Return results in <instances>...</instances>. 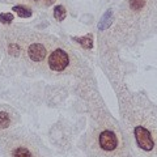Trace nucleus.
<instances>
[{"label":"nucleus","mask_w":157,"mask_h":157,"mask_svg":"<svg viewBox=\"0 0 157 157\" xmlns=\"http://www.w3.org/2000/svg\"><path fill=\"white\" fill-rule=\"evenodd\" d=\"M96 147L100 149L101 153L106 156H115L121 153L123 148L122 135L115 127H101L94 135Z\"/></svg>","instance_id":"obj_2"},{"label":"nucleus","mask_w":157,"mask_h":157,"mask_svg":"<svg viewBox=\"0 0 157 157\" xmlns=\"http://www.w3.org/2000/svg\"><path fill=\"white\" fill-rule=\"evenodd\" d=\"M109 17H111V12L107 11V12L104 14V17H102V20L100 21V24H98V29H100V30H105L106 28L110 26V22L107 21V20H109Z\"/></svg>","instance_id":"obj_9"},{"label":"nucleus","mask_w":157,"mask_h":157,"mask_svg":"<svg viewBox=\"0 0 157 157\" xmlns=\"http://www.w3.org/2000/svg\"><path fill=\"white\" fill-rule=\"evenodd\" d=\"M145 6V0H130V8L134 12L141 11V8Z\"/></svg>","instance_id":"obj_8"},{"label":"nucleus","mask_w":157,"mask_h":157,"mask_svg":"<svg viewBox=\"0 0 157 157\" xmlns=\"http://www.w3.org/2000/svg\"><path fill=\"white\" fill-rule=\"evenodd\" d=\"M124 119L136 145L147 155L157 153V113L143 96H131L124 105Z\"/></svg>","instance_id":"obj_1"},{"label":"nucleus","mask_w":157,"mask_h":157,"mask_svg":"<svg viewBox=\"0 0 157 157\" xmlns=\"http://www.w3.org/2000/svg\"><path fill=\"white\" fill-rule=\"evenodd\" d=\"M11 124V118L6 111H0V128H7Z\"/></svg>","instance_id":"obj_10"},{"label":"nucleus","mask_w":157,"mask_h":157,"mask_svg":"<svg viewBox=\"0 0 157 157\" xmlns=\"http://www.w3.org/2000/svg\"><path fill=\"white\" fill-rule=\"evenodd\" d=\"M0 21L3 24H9L11 21H13V14L12 13H2L0 14Z\"/></svg>","instance_id":"obj_12"},{"label":"nucleus","mask_w":157,"mask_h":157,"mask_svg":"<svg viewBox=\"0 0 157 157\" xmlns=\"http://www.w3.org/2000/svg\"><path fill=\"white\" fill-rule=\"evenodd\" d=\"M71 64V58L64 48L55 47L47 56V66L54 72L66 71L68 66Z\"/></svg>","instance_id":"obj_4"},{"label":"nucleus","mask_w":157,"mask_h":157,"mask_svg":"<svg viewBox=\"0 0 157 157\" xmlns=\"http://www.w3.org/2000/svg\"><path fill=\"white\" fill-rule=\"evenodd\" d=\"M6 152L8 157H43L38 147L24 137L12 140L6 147Z\"/></svg>","instance_id":"obj_3"},{"label":"nucleus","mask_w":157,"mask_h":157,"mask_svg":"<svg viewBox=\"0 0 157 157\" xmlns=\"http://www.w3.org/2000/svg\"><path fill=\"white\" fill-rule=\"evenodd\" d=\"M13 11L16 12L20 17H22V18H26V17H30L32 16V9L29 8V7H25V6H16V7H13Z\"/></svg>","instance_id":"obj_6"},{"label":"nucleus","mask_w":157,"mask_h":157,"mask_svg":"<svg viewBox=\"0 0 157 157\" xmlns=\"http://www.w3.org/2000/svg\"><path fill=\"white\" fill-rule=\"evenodd\" d=\"M29 59L34 63H41L47 58V46L43 42H30L26 48Z\"/></svg>","instance_id":"obj_5"},{"label":"nucleus","mask_w":157,"mask_h":157,"mask_svg":"<svg viewBox=\"0 0 157 157\" xmlns=\"http://www.w3.org/2000/svg\"><path fill=\"white\" fill-rule=\"evenodd\" d=\"M54 17L58 21H64L67 17V11L63 6H56L55 9H54Z\"/></svg>","instance_id":"obj_7"},{"label":"nucleus","mask_w":157,"mask_h":157,"mask_svg":"<svg viewBox=\"0 0 157 157\" xmlns=\"http://www.w3.org/2000/svg\"><path fill=\"white\" fill-rule=\"evenodd\" d=\"M32 2H39V0H32Z\"/></svg>","instance_id":"obj_13"},{"label":"nucleus","mask_w":157,"mask_h":157,"mask_svg":"<svg viewBox=\"0 0 157 157\" xmlns=\"http://www.w3.org/2000/svg\"><path fill=\"white\" fill-rule=\"evenodd\" d=\"M76 41L80 43L81 46H84L85 48H92V36H86L84 38H76Z\"/></svg>","instance_id":"obj_11"}]
</instances>
